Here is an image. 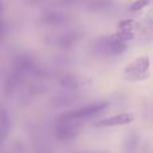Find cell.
Here are the masks:
<instances>
[{"mask_svg": "<svg viewBox=\"0 0 153 153\" xmlns=\"http://www.w3.org/2000/svg\"><path fill=\"white\" fill-rule=\"evenodd\" d=\"M148 70H149V58L148 56H140L138 59H136L133 63H130L129 66L125 69V73L126 74H130L128 75L126 78L128 79H144L146 76H144L143 74L145 75H149L148 74Z\"/></svg>", "mask_w": 153, "mask_h": 153, "instance_id": "1", "label": "cell"}, {"mask_svg": "<svg viewBox=\"0 0 153 153\" xmlns=\"http://www.w3.org/2000/svg\"><path fill=\"white\" fill-rule=\"evenodd\" d=\"M108 106L106 102H97V103H91V105H87L85 108H81L78 110H74L69 114H65L63 118L65 120H78V118H85V117H91L94 114L102 111L103 109Z\"/></svg>", "mask_w": 153, "mask_h": 153, "instance_id": "2", "label": "cell"}, {"mask_svg": "<svg viewBox=\"0 0 153 153\" xmlns=\"http://www.w3.org/2000/svg\"><path fill=\"white\" fill-rule=\"evenodd\" d=\"M134 120V116L132 113H122L117 114V116H111L108 118L101 120L100 122H97L98 126H114V125H125L130 124Z\"/></svg>", "mask_w": 153, "mask_h": 153, "instance_id": "3", "label": "cell"}, {"mask_svg": "<svg viewBox=\"0 0 153 153\" xmlns=\"http://www.w3.org/2000/svg\"><path fill=\"white\" fill-rule=\"evenodd\" d=\"M133 39V34L132 32H116V34L110 35V36L108 38V40H110V42H114V43H122L124 45L125 42H128V40H132Z\"/></svg>", "mask_w": 153, "mask_h": 153, "instance_id": "4", "label": "cell"}, {"mask_svg": "<svg viewBox=\"0 0 153 153\" xmlns=\"http://www.w3.org/2000/svg\"><path fill=\"white\" fill-rule=\"evenodd\" d=\"M138 27H140V24L136 20H132V19H129V20H122L118 23V28H120V31H122V32H132L133 30H138Z\"/></svg>", "mask_w": 153, "mask_h": 153, "instance_id": "5", "label": "cell"}, {"mask_svg": "<svg viewBox=\"0 0 153 153\" xmlns=\"http://www.w3.org/2000/svg\"><path fill=\"white\" fill-rule=\"evenodd\" d=\"M149 4V0H136L134 3L129 5V10L130 11H138L141 8H145L146 5Z\"/></svg>", "mask_w": 153, "mask_h": 153, "instance_id": "6", "label": "cell"}]
</instances>
